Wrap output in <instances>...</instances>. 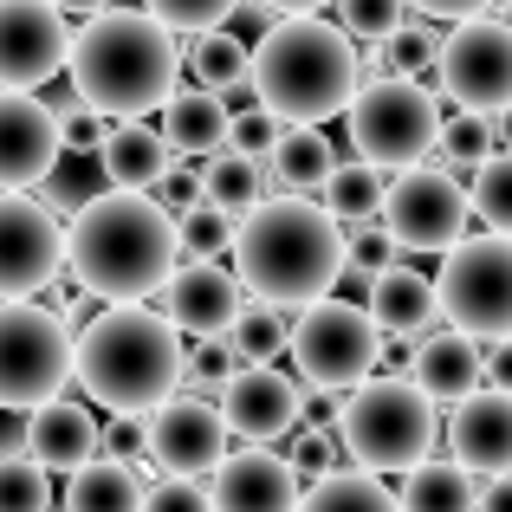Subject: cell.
<instances>
[{"instance_id":"cell-11","label":"cell","mask_w":512,"mask_h":512,"mask_svg":"<svg viewBox=\"0 0 512 512\" xmlns=\"http://www.w3.org/2000/svg\"><path fill=\"white\" fill-rule=\"evenodd\" d=\"M376 221L396 234V247L409 253H448L454 240H467V221H474V201L467 188L454 182L448 169H396L389 175V195H383V214Z\"/></svg>"},{"instance_id":"cell-45","label":"cell","mask_w":512,"mask_h":512,"mask_svg":"<svg viewBox=\"0 0 512 512\" xmlns=\"http://www.w3.org/2000/svg\"><path fill=\"white\" fill-rule=\"evenodd\" d=\"M104 130H111V117H104V111H91V104H65V111H59V150L91 156L104 143Z\"/></svg>"},{"instance_id":"cell-42","label":"cell","mask_w":512,"mask_h":512,"mask_svg":"<svg viewBox=\"0 0 512 512\" xmlns=\"http://www.w3.org/2000/svg\"><path fill=\"white\" fill-rule=\"evenodd\" d=\"M286 461H292L299 480H325V474H338V467H350L344 448H338V428H305V422H299V441L286 448Z\"/></svg>"},{"instance_id":"cell-30","label":"cell","mask_w":512,"mask_h":512,"mask_svg":"<svg viewBox=\"0 0 512 512\" xmlns=\"http://www.w3.org/2000/svg\"><path fill=\"white\" fill-rule=\"evenodd\" d=\"M474 500H480L474 474L454 461H415L402 474V493H396L402 512H474Z\"/></svg>"},{"instance_id":"cell-20","label":"cell","mask_w":512,"mask_h":512,"mask_svg":"<svg viewBox=\"0 0 512 512\" xmlns=\"http://www.w3.org/2000/svg\"><path fill=\"white\" fill-rule=\"evenodd\" d=\"M299 493L305 480L273 448H227V461L208 474L214 512H299Z\"/></svg>"},{"instance_id":"cell-8","label":"cell","mask_w":512,"mask_h":512,"mask_svg":"<svg viewBox=\"0 0 512 512\" xmlns=\"http://www.w3.org/2000/svg\"><path fill=\"white\" fill-rule=\"evenodd\" d=\"M286 357L299 363V383L312 389H357L363 376H376V357H383V331L363 305L350 299H312L292 312V338H286Z\"/></svg>"},{"instance_id":"cell-41","label":"cell","mask_w":512,"mask_h":512,"mask_svg":"<svg viewBox=\"0 0 512 512\" xmlns=\"http://www.w3.org/2000/svg\"><path fill=\"white\" fill-rule=\"evenodd\" d=\"M279 130H286V124H279V117L266 111L260 98H253L247 111H234V117H227V150H234V156H247V163H266V156H273V143H279Z\"/></svg>"},{"instance_id":"cell-48","label":"cell","mask_w":512,"mask_h":512,"mask_svg":"<svg viewBox=\"0 0 512 512\" xmlns=\"http://www.w3.org/2000/svg\"><path fill=\"white\" fill-rule=\"evenodd\" d=\"M98 441H104V454H111V461H130V467H137L143 454H150V422H143V415H111Z\"/></svg>"},{"instance_id":"cell-44","label":"cell","mask_w":512,"mask_h":512,"mask_svg":"<svg viewBox=\"0 0 512 512\" xmlns=\"http://www.w3.org/2000/svg\"><path fill=\"white\" fill-rule=\"evenodd\" d=\"M402 260V247H396V234H389L383 221H363V227H350L344 234V266H357V273H389V266Z\"/></svg>"},{"instance_id":"cell-29","label":"cell","mask_w":512,"mask_h":512,"mask_svg":"<svg viewBox=\"0 0 512 512\" xmlns=\"http://www.w3.org/2000/svg\"><path fill=\"white\" fill-rule=\"evenodd\" d=\"M266 163H273V175L286 182V195H312V188H325V175H331V163H338V150H331V137H325L318 124H286Z\"/></svg>"},{"instance_id":"cell-21","label":"cell","mask_w":512,"mask_h":512,"mask_svg":"<svg viewBox=\"0 0 512 512\" xmlns=\"http://www.w3.org/2000/svg\"><path fill=\"white\" fill-rule=\"evenodd\" d=\"M104 422L72 396H52L39 409H26V454H33L46 474H78L85 461L104 454Z\"/></svg>"},{"instance_id":"cell-43","label":"cell","mask_w":512,"mask_h":512,"mask_svg":"<svg viewBox=\"0 0 512 512\" xmlns=\"http://www.w3.org/2000/svg\"><path fill=\"white\" fill-rule=\"evenodd\" d=\"M240 0H143V13H156V20L169 26V33H214V26L234 13Z\"/></svg>"},{"instance_id":"cell-7","label":"cell","mask_w":512,"mask_h":512,"mask_svg":"<svg viewBox=\"0 0 512 512\" xmlns=\"http://www.w3.org/2000/svg\"><path fill=\"white\" fill-rule=\"evenodd\" d=\"M350 150L376 169H415L441 143V104L435 91H422L415 78H370L357 85V98L344 104Z\"/></svg>"},{"instance_id":"cell-1","label":"cell","mask_w":512,"mask_h":512,"mask_svg":"<svg viewBox=\"0 0 512 512\" xmlns=\"http://www.w3.org/2000/svg\"><path fill=\"white\" fill-rule=\"evenodd\" d=\"M175 260H182L175 214H163L137 188H104V195L78 201L72 227H65V273L78 279L85 299L104 305H150L175 273Z\"/></svg>"},{"instance_id":"cell-53","label":"cell","mask_w":512,"mask_h":512,"mask_svg":"<svg viewBox=\"0 0 512 512\" xmlns=\"http://www.w3.org/2000/svg\"><path fill=\"white\" fill-rule=\"evenodd\" d=\"M260 7H273V13H318V7H331V0H260Z\"/></svg>"},{"instance_id":"cell-31","label":"cell","mask_w":512,"mask_h":512,"mask_svg":"<svg viewBox=\"0 0 512 512\" xmlns=\"http://www.w3.org/2000/svg\"><path fill=\"white\" fill-rule=\"evenodd\" d=\"M299 512H402L396 493L383 487V474H363V467H338L325 480H305Z\"/></svg>"},{"instance_id":"cell-49","label":"cell","mask_w":512,"mask_h":512,"mask_svg":"<svg viewBox=\"0 0 512 512\" xmlns=\"http://www.w3.org/2000/svg\"><path fill=\"white\" fill-rule=\"evenodd\" d=\"M415 13H435V20H474V13H487L493 0H409Z\"/></svg>"},{"instance_id":"cell-2","label":"cell","mask_w":512,"mask_h":512,"mask_svg":"<svg viewBox=\"0 0 512 512\" xmlns=\"http://www.w3.org/2000/svg\"><path fill=\"white\" fill-rule=\"evenodd\" d=\"M65 78H72L78 104L117 117H150L163 111L182 85V52H175L169 26L156 13H124L104 7L91 13L72 33V52H65Z\"/></svg>"},{"instance_id":"cell-54","label":"cell","mask_w":512,"mask_h":512,"mask_svg":"<svg viewBox=\"0 0 512 512\" xmlns=\"http://www.w3.org/2000/svg\"><path fill=\"white\" fill-rule=\"evenodd\" d=\"M52 7H59V13H85V20H91V13H104L111 0H52Z\"/></svg>"},{"instance_id":"cell-55","label":"cell","mask_w":512,"mask_h":512,"mask_svg":"<svg viewBox=\"0 0 512 512\" xmlns=\"http://www.w3.org/2000/svg\"><path fill=\"white\" fill-rule=\"evenodd\" d=\"M506 26H512V0H506Z\"/></svg>"},{"instance_id":"cell-38","label":"cell","mask_w":512,"mask_h":512,"mask_svg":"<svg viewBox=\"0 0 512 512\" xmlns=\"http://www.w3.org/2000/svg\"><path fill=\"white\" fill-rule=\"evenodd\" d=\"M441 156H448L454 169H480L493 156V117L487 111H454V117H441V143H435Z\"/></svg>"},{"instance_id":"cell-14","label":"cell","mask_w":512,"mask_h":512,"mask_svg":"<svg viewBox=\"0 0 512 512\" xmlns=\"http://www.w3.org/2000/svg\"><path fill=\"white\" fill-rule=\"evenodd\" d=\"M143 422H150V461L163 467V474H175V480H208L214 467L227 461V422H221V409H214L208 396L175 389V396H163Z\"/></svg>"},{"instance_id":"cell-25","label":"cell","mask_w":512,"mask_h":512,"mask_svg":"<svg viewBox=\"0 0 512 512\" xmlns=\"http://www.w3.org/2000/svg\"><path fill=\"white\" fill-rule=\"evenodd\" d=\"M163 143H169V156H195V163H208L214 150H227V104L214 98V91H195V85H175V98L163 104Z\"/></svg>"},{"instance_id":"cell-24","label":"cell","mask_w":512,"mask_h":512,"mask_svg":"<svg viewBox=\"0 0 512 512\" xmlns=\"http://www.w3.org/2000/svg\"><path fill=\"white\" fill-rule=\"evenodd\" d=\"M169 163H175V156H169L163 130H150L143 117H117V124L104 130V143H98V169L111 175V188H137V195H150L156 175H163Z\"/></svg>"},{"instance_id":"cell-19","label":"cell","mask_w":512,"mask_h":512,"mask_svg":"<svg viewBox=\"0 0 512 512\" xmlns=\"http://www.w3.org/2000/svg\"><path fill=\"white\" fill-rule=\"evenodd\" d=\"M441 441H448V461L467 467L474 480L512 474V396H506V389H487V383H480L474 396H461V402L448 409Z\"/></svg>"},{"instance_id":"cell-23","label":"cell","mask_w":512,"mask_h":512,"mask_svg":"<svg viewBox=\"0 0 512 512\" xmlns=\"http://www.w3.org/2000/svg\"><path fill=\"white\" fill-rule=\"evenodd\" d=\"M363 312L376 318V331L383 338H428L441 318V299H435V279L415 273V266H389V273L370 279V299H363Z\"/></svg>"},{"instance_id":"cell-5","label":"cell","mask_w":512,"mask_h":512,"mask_svg":"<svg viewBox=\"0 0 512 512\" xmlns=\"http://www.w3.org/2000/svg\"><path fill=\"white\" fill-rule=\"evenodd\" d=\"M72 383L111 415H150L182 389V331L150 305H111L72 338Z\"/></svg>"},{"instance_id":"cell-50","label":"cell","mask_w":512,"mask_h":512,"mask_svg":"<svg viewBox=\"0 0 512 512\" xmlns=\"http://www.w3.org/2000/svg\"><path fill=\"white\" fill-rule=\"evenodd\" d=\"M487 383H493V389H506V396H512V338H500V344L487 350Z\"/></svg>"},{"instance_id":"cell-13","label":"cell","mask_w":512,"mask_h":512,"mask_svg":"<svg viewBox=\"0 0 512 512\" xmlns=\"http://www.w3.org/2000/svg\"><path fill=\"white\" fill-rule=\"evenodd\" d=\"M65 273V227L39 195H0V299H33Z\"/></svg>"},{"instance_id":"cell-37","label":"cell","mask_w":512,"mask_h":512,"mask_svg":"<svg viewBox=\"0 0 512 512\" xmlns=\"http://www.w3.org/2000/svg\"><path fill=\"white\" fill-rule=\"evenodd\" d=\"M240 370V357H234V344L227 338H195V344H182V383H188V396H221V383Z\"/></svg>"},{"instance_id":"cell-28","label":"cell","mask_w":512,"mask_h":512,"mask_svg":"<svg viewBox=\"0 0 512 512\" xmlns=\"http://www.w3.org/2000/svg\"><path fill=\"white\" fill-rule=\"evenodd\" d=\"M188 78H195V91H214V98H234V91H253V78H247V65H253V52H247V39H234V33H195L188 39Z\"/></svg>"},{"instance_id":"cell-51","label":"cell","mask_w":512,"mask_h":512,"mask_svg":"<svg viewBox=\"0 0 512 512\" xmlns=\"http://www.w3.org/2000/svg\"><path fill=\"white\" fill-rule=\"evenodd\" d=\"M474 512H512V474L487 480V487H480V500H474Z\"/></svg>"},{"instance_id":"cell-39","label":"cell","mask_w":512,"mask_h":512,"mask_svg":"<svg viewBox=\"0 0 512 512\" xmlns=\"http://www.w3.org/2000/svg\"><path fill=\"white\" fill-rule=\"evenodd\" d=\"M331 7H338V26H344V33L350 39H370V46H383L402 20H415L409 0H331Z\"/></svg>"},{"instance_id":"cell-52","label":"cell","mask_w":512,"mask_h":512,"mask_svg":"<svg viewBox=\"0 0 512 512\" xmlns=\"http://www.w3.org/2000/svg\"><path fill=\"white\" fill-rule=\"evenodd\" d=\"M493 150H512V104L493 111Z\"/></svg>"},{"instance_id":"cell-18","label":"cell","mask_w":512,"mask_h":512,"mask_svg":"<svg viewBox=\"0 0 512 512\" xmlns=\"http://www.w3.org/2000/svg\"><path fill=\"white\" fill-rule=\"evenodd\" d=\"M59 111L33 91H0V195H26L59 169Z\"/></svg>"},{"instance_id":"cell-47","label":"cell","mask_w":512,"mask_h":512,"mask_svg":"<svg viewBox=\"0 0 512 512\" xmlns=\"http://www.w3.org/2000/svg\"><path fill=\"white\" fill-rule=\"evenodd\" d=\"M150 201H156L163 214H188V208L201 201V175H195V163H169L163 175H156Z\"/></svg>"},{"instance_id":"cell-16","label":"cell","mask_w":512,"mask_h":512,"mask_svg":"<svg viewBox=\"0 0 512 512\" xmlns=\"http://www.w3.org/2000/svg\"><path fill=\"white\" fill-rule=\"evenodd\" d=\"M299 402H305V389L292 383L286 370H273V363H240L221 383L214 409H221L227 435H240L247 448H266V441L299 428Z\"/></svg>"},{"instance_id":"cell-3","label":"cell","mask_w":512,"mask_h":512,"mask_svg":"<svg viewBox=\"0 0 512 512\" xmlns=\"http://www.w3.org/2000/svg\"><path fill=\"white\" fill-rule=\"evenodd\" d=\"M344 273V227L305 195L253 201L234 227V279L266 305H299L325 299Z\"/></svg>"},{"instance_id":"cell-10","label":"cell","mask_w":512,"mask_h":512,"mask_svg":"<svg viewBox=\"0 0 512 512\" xmlns=\"http://www.w3.org/2000/svg\"><path fill=\"white\" fill-rule=\"evenodd\" d=\"M72 383V331L52 305L0 299V409H39Z\"/></svg>"},{"instance_id":"cell-9","label":"cell","mask_w":512,"mask_h":512,"mask_svg":"<svg viewBox=\"0 0 512 512\" xmlns=\"http://www.w3.org/2000/svg\"><path fill=\"white\" fill-rule=\"evenodd\" d=\"M435 299H441V318L467 338L480 344L512 338V234L454 240L435 273Z\"/></svg>"},{"instance_id":"cell-17","label":"cell","mask_w":512,"mask_h":512,"mask_svg":"<svg viewBox=\"0 0 512 512\" xmlns=\"http://www.w3.org/2000/svg\"><path fill=\"white\" fill-rule=\"evenodd\" d=\"M247 305V286L234 279V266L221 260H175V273L163 279V318L182 338H227Z\"/></svg>"},{"instance_id":"cell-35","label":"cell","mask_w":512,"mask_h":512,"mask_svg":"<svg viewBox=\"0 0 512 512\" xmlns=\"http://www.w3.org/2000/svg\"><path fill=\"white\" fill-rule=\"evenodd\" d=\"M467 201H474V214L493 227V234H512V150H493L487 163L474 169Z\"/></svg>"},{"instance_id":"cell-46","label":"cell","mask_w":512,"mask_h":512,"mask_svg":"<svg viewBox=\"0 0 512 512\" xmlns=\"http://www.w3.org/2000/svg\"><path fill=\"white\" fill-rule=\"evenodd\" d=\"M143 512H214V506H208V487H201V480L163 474L156 487H143Z\"/></svg>"},{"instance_id":"cell-33","label":"cell","mask_w":512,"mask_h":512,"mask_svg":"<svg viewBox=\"0 0 512 512\" xmlns=\"http://www.w3.org/2000/svg\"><path fill=\"white\" fill-rule=\"evenodd\" d=\"M201 201H214L221 214H247L253 201H260V163H247V156L234 150H214L208 169H201Z\"/></svg>"},{"instance_id":"cell-27","label":"cell","mask_w":512,"mask_h":512,"mask_svg":"<svg viewBox=\"0 0 512 512\" xmlns=\"http://www.w3.org/2000/svg\"><path fill=\"white\" fill-rule=\"evenodd\" d=\"M325 214L338 227H363V221H376L383 214V195H389V175L376 169V163H363V156H344V163H331L325 175Z\"/></svg>"},{"instance_id":"cell-6","label":"cell","mask_w":512,"mask_h":512,"mask_svg":"<svg viewBox=\"0 0 512 512\" xmlns=\"http://www.w3.org/2000/svg\"><path fill=\"white\" fill-rule=\"evenodd\" d=\"M441 441V415L409 376H363L357 389H344L338 409V448L363 474H409L415 461H428V448Z\"/></svg>"},{"instance_id":"cell-15","label":"cell","mask_w":512,"mask_h":512,"mask_svg":"<svg viewBox=\"0 0 512 512\" xmlns=\"http://www.w3.org/2000/svg\"><path fill=\"white\" fill-rule=\"evenodd\" d=\"M72 26L52 0H0V91H39L65 72Z\"/></svg>"},{"instance_id":"cell-4","label":"cell","mask_w":512,"mask_h":512,"mask_svg":"<svg viewBox=\"0 0 512 512\" xmlns=\"http://www.w3.org/2000/svg\"><path fill=\"white\" fill-rule=\"evenodd\" d=\"M253 98L279 117V124H325L344 117V104L363 85L357 39L344 26L318 20V13H279L266 39L253 46Z\"/></svg>"},{"instance_id":"cell-22","label":"cell","mask_w":512,"mask_h":512,"mask_svg":"<svg viewBox=\"0 0 512 512\" xmlns=\"http://www.w3.org/2000/svg\"><path fill=\"white\" fill-rule=\"evenodd\" d=\"M409 383L422 389L428 402H461V396H474L480 383H487V350H480V338H467V331H428L422 344L409 350Z\"/></svg>"},{"instance_id":"cell-12","label":"cell","mask_w":512,"mask_h":512,"mask_svg":"<svg viewBox=\"0 0 512 512\" xmlns=\"http://www.w3.org/2000/svg\"><path fill=\"white\" fill-rule=\"evenodd\" d=\"M435 78L461 111H506L512 104V26L506 20H461L448 39H441V59H435Z\"/></svg>"},{"instance_id":"cell-26","label":"cell","mask_w":512,"mask_h":512,"mask_svg":"<svg viewBox=\"0 0 512 512\" xmlns=\"http://www.w3.org/2000/svg\"><path fill=\"white\" fill-rule=\"evenodd\" d=\"M65 512H143V474L130 461H85L65 487Z\"/></svg>"},{"instance_id":"cell-40","label":"cell","mask_w":512,"mask_h":512,"mask_svg":"<svg viewBox=\"0 0 512 512\" xmlns=\"http://www.w3.org/2000/svg\"><path fill=\"white\" fill-rule=\"evenodd\" d=\"M383 59H389L396 78H422V72H435V59H441V33L422 26V20H402L396 33L383 39Z\"/></svg>"},{"instance_id":"cell-36","label":"cell","mask_w":512,"mask_h":512,"mask_svg":"<svg viewBox=\"0 0 512 512\" xmlns=\"http://www.w3.org/2000/svg\"><path fill=\"white\" fill-rule=\"evenodd\" d=\"M0 512H52V474L33 454H0Z\"/></svg>"},{"instance_id":"cell-32","label":"cell","mask_w":512,"mask_h":512,"mask_svg":"<svg viewBox=\"0 0 512 512\" xmlns=\"http://www.w3.org/2000/svg\"><path fill=\"white\" fill-rule=\"evenodd\" d=\"M286 338H292V312H286V305H266V299L240 305L234 331H227V344H234L240 363H273V357H286Z\"/></svg>"},{"instance_id":"cell-34","label":"cell","mask_w":512,"mask_h":512,"mask_svg":"<svg viewBox=\"0 0 512 512\" xmlns=\"http://www.w3.org/2000/svg\"><path fill=\"white\" fill-rule=\"evenodd\" d=\"M234 214H221L214 201H195L188 214H175V240H182L188 260H221V253H234Z\"/></svg>"}]
</instances>
